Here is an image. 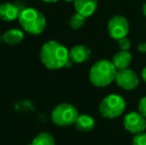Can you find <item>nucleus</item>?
<instances>
[{"label":"nucleus","instance_id":"obj_1","mask_svg":"<svg viewBox=\"0 0 146 145\" xmlns=\"http://www.w3.org/2000/svg\"><path fill=\"white\" fill-rule=\"evenodd\" d=\"M40 58L49 70H59L70 63V51L57 41H48L41 48Z\"/></svg>","mask_w":146,"mask_h":145},{"label":"nucleus","instance_id":"obj_2","mask_svg":"<svg viewBox=\"0 0 146 145\" xmlns=\"http://www.w3.org/2000/svg\"><path fill=\"white\" fill-rule=\"evenodd\" d=\"M117 70L111 61L100 60L96 62L90 70V81L98 87H104L115 81Z\"/></svg>","mask_w":146,"mask_h":145},{"label":"nucleus","instance_id":"obj_3","mask_svg":"<svg viewBox=\"0 0 146 145\" xmlns=\"http://www.w3.org/2000/svg\"><path fill=\"white\" fill-rule=\"evenodd\" d=\"M18 20L22 29L31 35H40L43 33L47 25L44 14L31 7L22 9Z\"/></svg>","mask_w":146,"mask_h":145},{"label":"nucleus","instance_id":"obj_4","mask_svg":"<svg viewBox=\"0 0 146 145\" xmlns=\"http://www.w3.org/2000/svg\"><path fill=\"white\" fill-rule=\"evenodd\" d=\"M125 107L126 103L124 99L121 95L112 93L102 99L98 107V110L102 117L111 119L120 116L124 112Z\"/></svg>","mask_w":146,"mask_h":145},{"label":"nucleus","instance_id":"obj_5","mask_svg":"<svg viewBox=\"0 0 146 145\" xmlns=\"http://www.w3.org/2000/svg\"><path fill=\"white\" fill-rule=\"evenodd\" d=\"M79 116V111L71 103H61L57 105L51 113V119L58 126H70L75 124Z\"/></svg>","mask_w":146,"mask_h":145},{"label":"nucleus","instance_id":"obj_6","mask_svg":"<svg viewBox=\"0 0 146 145\" xmlns=\"http://www.w3.org/2000/svg\"><path fill=\"white\" fill-rule=\"evenodd\" d=\"M108 31L110 36L116 41L126 37L129 32L128 20L122 15H114L108 21Z\"/></svg>","mask_w":146,"mask_h":145},{"label":"nucleus","instance_id":"obj_7","mask_svg":"<svg viewBox=\"0 0 146 145\" xmlns=\"http://www.w3.org/2000/svg\"><path fill=\"white\" fill-rule=\"evenodd\" d=\"M123 125L127 131L135 135L145 131L146 118L139 111H131L124 116Z\"/></svg>","mask_w":146,"mask_h":145},{"label":"nucleus","instance_id":"obj_8","mask_svg":"<svg viewBox=\"0 0 146 145\" xmlns=\"http://www.w3.org/2000/svg\"><path fill=\"white\" fill-rule=\"evenodd\" d=\"M115 81L119 87L125 91H132L139 85V79L137 73L130 69H123L117 71Z\"/></svg>","mask_w":146,"mask_h":145},{"label":"nucleus","instance_id":"obj_9","mask_svg":"<svg viewBox=\"0 0 146 145\" xmlns=\"http://www.w3.org/2000/svg\"><path fill=\"white\" fill-rule=\"evenodd\" d=\"M22 9L18 5L10 2L0 4V19L6 22H11L18 19Z\"/></svg>","mask_w":146,"mask_h":145},{"label":"nucleus","instance_id":"obj_10","mask_svg":"<svg viewBox=\"0 0 146 145\" xmlns=\"http://www.w3.org/2000/svg\"><path fill=\"white\" fill-rule=\"evenodd\" d=\"M77 13L84 17H90L98 9V0H76L74 2Z\"/></svg>","mask_w":146,"mask_h":145},{"label":"nucleus","instance_id":"obj_11","mask_svg":"<svg viewBox=\"0 0 146 145\" xmlns=\"http://www.w3.org/2000/svg\"><path fill=\"white\" fill-rule=\"evenodd\" d=\"M92 52L88 47L84 45H77L74 46L70 51V61L76 64H82L87 62L90 58Z\"/></svg>","mask_w":146,"mask_h":145},{"label":"nucleus","instance_id":"obj_12","mask_svg":"<svg viewBox=\"0 0 146 145\" xmlns=\"http://www.w3.org/2000/svg\"><path fill=\"white\" fill-rule=\"evenodd\" d=\"M131 61H132V55L129 53V51H118L112 57V64L115 67L117 71L123 70V69H128L130 66Z\"/></svg>","mask_w":146,"mask_h":145},{"label":"nucleus","instance_id":"obj_13","mask_svg":"<svg viewBox=\"0 0 146 145\" xmlns=\"http://www.w3.org/2000/svg\"><path fill=\"white\" fill-rule=\"evenodd\" d=\"M75 125L80 131L90 132L96 126V121H94V117H92L88 114H79L75 122Z\"/></svg>","mask_w":146,"mask_h":145},{"label":"nucleus","instance_id":"obj_14","mask_svg":"<svg viewBox=\"0 0 146 145\" xmlns=\"http://www.w3.org/2000/svg\"><path fill=\"white\" fill-rule=\"evenodd\" d=\"M3 41L8 45H17L24 39V32L20 29H10L2 35Z\"/></svg>","mask_w":146,"mask_h":145},{"label":"nucleus","instance_id":"obj_15","mask_svg":"<svg viewBox=\"0 0 146 145\" xmlns=\"http://www.w3.org/2000/svg\"><path fill=\"white\" fill-rule=\"evenodd\" d=\"M29 145H55V139L52 134L48 132H41Z\"/></svg>","mask_w":146,"mask_h":145},{"label":"nucleus","instance_id":"obj_16","mask_svg":"<svg viewBox=\"0 0 146 145\" xmlns=\"http://www.w3.org/2000/svg\"><path fill=\"white\" fill-rule=\"evenodd\" d=\"M86 19H87L86 17H84L83 15H81V14H79V13H77V12H76V13L74 14L71 18H70L69 24H70V26L73 28V29L78 30V29H80V28H82L84 25H85Z\"/></svg>","mask_w":146,"mask_h":145},{"label":"nucleus","instance_id":"obj_17","mask_svg":"<svg viewBox=\"0 0 146 145\" xmlns=\"http://www.w3.org/2000/svg\"><path fill=\"white\" fill-rule=\"evenodd\" d=\"M132 145H146V132L135 134L132 139Z\"/></svg>","mask_w":146,"mask_h":145},{"label":"nucleus","instance_id":"obj_18","mask_svg":"<svg viewBox=\"0 0 146 145\" xmlns=\"http://www.w3.org/2000/svg\"><path fill=\"white\" fill-rule=\"evenodd\" d=\"M117 44H118V47L120 50L122 51H128L131 47V42L128 39V37H123V38L117 40Z\"/></svg>","mask_w":146,"mask_h":145},{"label":"nucleus","instance_id":"obj_19","mask_svg":"<svg viewBox=\"0 0 146 145\" xmlns=\"http://www.w3.org/2000/svg\"><path fill=\"white\" fill-rule=\"evenodd\" d=\"M138 109H139V112L146 118V97H143L142 99L139 101Z\"/></svg>","mask_w":146,"mask_h":145},{"label":"nucleus","instance_id":"obj_20","mask_svg":"<svg viewBox=\"0 0 146 145\" xmlns=\"http://www.w3.org/2000/svg\"><path fill=\"white\" fill-rule=\"evenodd\" d=\"M138 51L140 53H146V42H141L138 45Z\"/></svg>","mask_w":146,"mask_h":145},{"label":"nucleus","instance_id":"obj_21","mask_svg":"<svg viewBox=\"0 0 146 145\" xmlns=\"http://www.w3.org/2000/svg\"><path fill=\"white\" fill-rule=\"evenodd\" d=\"M141 77H142L143 81H144L145 83H146V67L142 70V73H141Z\"/></svg>","mask_w":146,"mask_h":145},{"label":"nucleus","instance_id":"obj_22","mask_svg":"<svg viewBox=\"0 0 146 145\" xmlns=\"http://www.w3.org/2000/svg\"><path fill=\"white\" fill-rule=\"evenodd\" d=\"M42 1L45 2V3H56L59 0H42Z\"/></svg>","mask_w":146,"mask_h":145},{"label":"nucleus","instance_id":"obj_23","mask_svg":"<svg viewBox=\"0 0 146 145\" xmlns=\"http://www.w3.org/2000/svg\"><path fill=\"white\" fill-rule=\"evenodd\" d=\"M142 13H143V15H144V17L146 18V2L142 6Z\"/></svg>","mask_w":146,"mask_h":145},{"label":"nucleus","instance_id":"obj_24","mask_svg":"<svg viewBox=\"0 0 146 145\" xmlns=\"http://www.w3.org/2000/svg\"><path fill=\"white\" fill-rule=\"evenodd\" d=\"M63 1H65V2H69V3H70V2H75L76 0H63Z\"/></svg>","mask_w":146,"mask_h":145},{"label":"nucleus","instance_id":"obj_25","mask_svg":"<svg viewBox=\"0 0 146 145\" xmlns=\"http://www.w3.org/2000/svg\"><path fill=\"white\" fill-rule=\"evenodd\" d=\"M1 41H3V37H2L1 33H0V44H1Z\"/></svg>","mask_w":146,"mask_h":145}]
</instances>
